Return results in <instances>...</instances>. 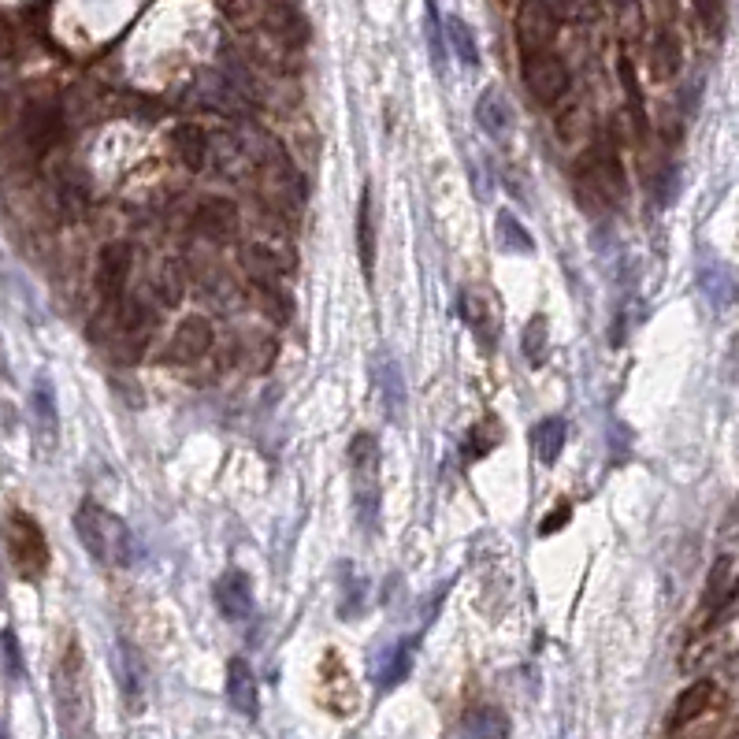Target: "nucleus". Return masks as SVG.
<instances>
[{
	"label": "nucleus",
	"instance_id": "f257e3e1",
	"mask_svg": "<svg viewBox=\"0 0 739 739\" xmlns=\"http://www.w3.org/2000/svg\"><path fill=\"white\" fill-rule=\"evenodd\" d=\"M75 528H78V535H82V546H86L101 565H112V569L130 565L134 543H130L127 524L119 517H112L108 509H101L97 502H82V509H78V517H75Z\"/></svg>",
	"mask_w": 739,
	"mask_h": 739
},
{
	"label": "nucleus",
	"instance_id": "f03ea898",
	"mask_svg": "<svg viewBox=\"0 0 739 739\" xmlns=\"http://www.w3.org/2000/svg\"><path fill=\"white\" fill-rule=\"evenodd\" d=\"M350 468H353V506L364 532H376L379 524V439L372 431L353 435L350 442Z\"/></svg>",
	"mask_w": 739,
	"mask_h": 739
},
{
	"label": "nucleus",
	"instance_id": "7ed1b4c3",
	"mask_svg": "<svg viewBox=\"0 0 739 739\" xmlns=\"http://www.w3.org/2000/svg\"><path fill=\"white\" fill-rule=\"evenodd\" d=\"M4 550H8V561L12 569L23 576V580H41L45 569H49V543H45V532L38 528V520L23 513V509H12L4 517Z\"/></svg>",
	"mask_w": 739,
	"mask_h": 739
},
{
	"label": "nucleus",
	"instance_id": "20e7f679",
	"mask_svg": "<svg viewBox=\"0 0 739 739\" xmlns=\"http://www.w3.org/2000/svg\"><path fill=\"white\" fill-rule=\"evenodd\" d=\"M736 580H739L736 561L728 558V554H721V558L710 565V576H706V587H702V598H699V613H695V621H691V636L710 632L717 624V617L732 606V598H736Z\"/></svg>",
	"mask_w": 739,
	"mask_h": 739
},
{
	"label": "nucleus",
	"instance_id": "39448f33",
	"mask_svg": "<svg viewBox=\"0 0 739 739\" xmlns=\"http://www.w3.org/2000/svg\"><path fill=\"white\" fill-rule=\"evenodd\" d=\"M130 268H134V249L130 242H108V246L97 253V268H93V286H97V298H101L104 309H119L123 305V294H127L130 283Z\"/></svg>",
	"mask_w": 739,
	"mask_h": 739
},
{
	"label": "nucleus",
	"instance_id": "423d86ee",
	"mask_svg": "<svg viewBox=\"0 0 739 739\" xmlns=\"http://www.w3.org/2000/svg\"><path fill=\"white\" fill-rule=\"evenodd\" d=\"M238 257L246 264V272L253 275V283H275L279 275H290L298 268V253L283 238H253L242 246Z\"/></svg>",
	"mask_w": 739,
	"mask_h": 739
},
{
	"label": "nucleus",
	"instance_id": "0eeeda50",
	"mask_svg": "<svg viewBox=\"0 0 739 739\" xmlns=\"http://www.w3.org/2000/svg\"><path fill=\"white\" fill-rule=\"evenodd\" d=\"M569 67H565V60H558V56H550V52H539V56H528L524 60V86H528V93H532L535 104H543V108H550V104H558L565 93H569Z\"/></svg>",
	"mask_w": 739,
	"mask_h": 739
},
{
	"label": "nucleus",
	"instance_id": "6e6552de",
	"mask_svg": "<svg viewBox=\"0 0 739 739\" xmlns=\"http://www.w3.org/2000/svg\"><path fill=\"white\" fill-rule=\"evenodd\" d=\"M212 342H216L212 320L201 316V312H190V316H182L179 327L171 331V342H168V350H164V357H168L171 364L201 361V357L212 350Z\"/></svg>",
	"mask_w": 739,
	"mask_h": 739
},
{
	"label": "nucleus",
	"instance_id": "1a4fd4ad",
	"mask_svg": "<svg viewBox=\"0 0 739 739\" xmlns=\"http://www.w3.org/2000/svg\"><path fill=\"white\" fill-rule=\"evenodd\" d=\"M576 175H584L598 194L610 201V208L621 205L624 194H628V179H624L621 156L613 153V149H595L591 156H584L580 168H576Z\"/></svg>",
	"mask_w": 739,
	"mask_h": 739
},
{
	"label": "nucleus",
	"instance_id": "9d476101",
	"mask_svg": "<svg viewBox=\"0 0 739 739\" xmlns=\"http://www.w3.org/2000/svg\"><path fill=\"white\" fill-rule=\"evenodd\" d=\"M717 706H721V688H717L714 680H695L688 691H680L669 725H673V732L695 728V725H702V721H710Z\"/></svg>",
	"mask_w": 739,
	"mask_h": 739
},
{
	"label": "nucleus",
	"instance_id": "9b49d317",
	"mask_svg": "<svg viewBox=\"0 0 739 739\" xmlns=\"http://www.w3.org/2000/svg\"><path fill=\"white\" fill-rule=\"evenodd\" d=\"M554 15L546 8L543 0H524L517 12V41H520V52H524V60L528 56H539V52L550 49V41H554Z\"/></svg>",
	"mask_w": 739,
	"mask_h": 739
},
{
	"label": "nucleus",
	"instance_id": "f8f14e48",
	"mask_svg": "<svg viewBox=\"0 0 739 739\" xmlns=\"http://www.w3.org/2000/svg\"><path fill=\"white\" fill-rule=\"evenodd\" d=\"M156 324H160V312L142 298H127L116 309V331L130 350H142L145 342L153 338Z\"/></svg>",
	"mask_w": 739,
	"mask_h": 739
},
{
	"label": "nucleus",
	"instance_id": "ddd939ff",
	"mask_svg": "<svg viewBox=\"0 0 739 739\" xmlns=\"http://www.w3.org/2000/svg\"><path fill=\"white\" fill-rule=\"evenodd\" d=\"M194 227L205 238H212V242H227L238 231V205H234L231 197H220V194L205 197L194 208Z\"/></svg>",
	"mask_w": 739,
	"mask_h": 739
},
{
	"label": "nucleus",
	"instance_id": "4468645a",
	"mask_svg": "<svg viewBox=\"0 0 739 739\" xmlns=\"http://www.w3.org/2000/svg\"><path fill=\"white\" fill-rule=\"evenodd\" d=\"M212 598L227 621H249V613H253V584L242 569L223 572L212 587Z\"/></svg>",
	"mask_w": 739,
	"mask_h": 739
},
{
	"label": "nucleus",
	"instance_id": "2eb2a0df",
	"mask_svg": "<svg viewBox=\"0 0 739 739\" xmlns=\"http://www.w3.org/2000/svg\"><path fill=\"white\" fill-rule=\"evenodd\" d=\"M64 134V119L56 108H30L23 116V142L30 156H45Z\"/></svg>",
	"mask_w": 739,
	"mask_h": 739
},
{
	"label": "nucleus",
	"instance_id": "dca6fc26",
	"mask_svg": "<svg viewBox=\"0 0 739 739\" xmlns=\"http://www.w3.org/2000/svg\"><path fill=\"white\" fill-rule=\"evenodd\" d=\"M171 153L186 171H205L208 160H212V149H208V134L197 123H179L171 130Z\"/></svg>",
	"mask_w": 739,
	"mask_h": 739
},
{
	"label": "nucleus",
	"instance_id": "f3484780",
	"mask_svg": "<svg viewBox=\"0 0 739 739\" xmlns=\"http://www.w3.org/2000/svg\"><path fill=\"white\" fill-rule=\"evenodd\" d=\"M476 123H480V130L487 134V138H494V142H506L509 127H513V112H509V104H506V97H502V90L487 86V90L480 93V101H476Z\"/></svg>",
	"mask_w": 739,
	"mask_h": 739
},
{
	"label": "nucleus",
	"instance_id": "a211bd4d",
	"mask_svg": "<svg viewBox=\"0 0 739 739\" xmlns=\"http://www.w3.org/2000/svg\"><path fill=\"white\" fill-rule=\"evenodd\" d=\"M461 312H465L468 327L476 331L483 346L491 350L494 338H498V305L491 301V294H480V290H468L461 298Z\"/></svg>",
	"mask_w": 739,
	"mask_h": 739
},
{
	"label": "nucleus",
	"instance_id": "6ab92c4d",
	"mask_svg": "<svg viewBox=\"0 0 739 739\" xmlns=\"http://www.w3.org/2000/svg\"><path fill=\"white\" fill-rule=\"evenodd\" d=\"M227 699L242 717H257V680H253V669L242 658H231V665H227Z\"/></svg>",
	"mask_w": 739,
	"mask_h": 739
},
{
	"label": "nucleus",
	"instance_id": "aec40b11",
	"mask_svg": "<svg viewBox=\"0 0 739 739\" xmlns=\"http://www.w3.org/2000/svg\"><path fill=\"white\" fill-rule=\"evenodd\" d=\"M357 257H361V272L372 279V268H376V208H372V186H364L361 205H357Z\"/></svg>",
	"mask_w": 739,
	"mask_h": 739
},
{
	"label": "nucleus",
	"instance_id": "412c9836",
	"mask_svg": "<svg viewBox=\"0 0 739 739\" xmlns=\"http://www.w3.org/2000/svg\"><path fill=\"white\" fill-rule=\"evenodd\" d=\"M565 439H569V428H565V420L561 416H546L532 428V454L535 461H543V465H554L565 450Z\"/></svg>",
	"mask_w": 739,
	"mask_h": 739
},
{
	"label": "nucleus",
	"instance_id": "4be33fe9",
	"mask_svg": "<svg viewBox=\"0 0 739 739\" xmlns=\"http://www.w3.org/2000/svg\"><path fill=\"white\" fill-rule=\"evenodd\" d=\"M442 30H446V45H450V52L461 60V67H480L476 34H472V26H468L461 15H446V19H442Z\"/></svg>",
	"mask_w": 739,
	"mask_h": 739
},
{
	"label": "nucleus",
	"instance_id": "5701e85b",
	"mask_svg": "<svg viewBox=\"0 0 739 739\" xmlns=\"http://www.w3.org/2000/svg\"><path fill=\"white\" fill-rule=\"evenodd\" d=\"M461 739H509V721L502 710L494 706H480L465 717L461 725Z\"/></svg>",
	"mask_w": 739,
	"mask_h": 739
},
{
	"label": "nucleus",
	"instance_id": "b1692460",
	"mask_svg": "<svg viewBox=\"0 0 739 739\" xmlns=\"http://www.w3.org/2000/svg\"><path fill=\"white\" fill-rule=\"evenodd\" d=\"M153 294L164 309L182 305V298H186V268H182L179 260L160 264V272H156V279H153Z\"/></svg>",
	"mask_w": 739,
	"mask_h": 739
},
{
	"label": "nucleus",
	"instance_id": "393cba45",
	"mask_svg": "<svg viewBox=\"0 0 739 739\" xmlns=\"http://www.w3.org/2000/svg\"><path fill=\"white\" fill-rule=\"evenodd\" d=\"M379 390H383L387 416L394 420V424H402V416H405V383H402V368H398V361H394V357H387V361H383V368H379Z\"/></svg>",
	"mask_w": 739,
	"mask_h": 739
},
{
	"label": "nucleus",
	"instance_id": "a878e982",
	"mask_svg": "<svg viewBox=\"0 0 739 739\" xmlns=\"http://www.w3.org/2000/svg\"><path fill=\"white\" fill-rule=\"evenodd\" d=\"M684 64V56H680V41H676L673 30H662L658 38H654V49H650V71L654 78H673Z\"/></svg>",
	"mask_w": 739,
	"mask_h": 739
},
{
	"label": "nucleus",
	"instance_id": "bb28decb",
	"mask_svg": "<svg viewBox=\"0 0 739 739\" xmlns=\"http://www.w3.org/2000/svg\"><path fill=\"white\" fill-rule=\"evenodd\" d=\"M424 34H428V52L431 64H435V75H446V30H442V15L435 8V0H424Z\"/></svg>",
	"mask_w": 739,
	"mask_h": 739
},
{
	"label": "nucleus",
	"instance_id": "cd10ccee",
	"mask_svg": "<svg viewBox=\"0 0 739 739\" xmlns=\"http://www.w3.org/2000/svg\"><path fill=\"white\" fill-rule=\"evenodd\" d=\"M119 680H123V691H127L130 706H142V691H145V669L138 662V654L130 647L119 650Z\"/></svg>",
	"mask_w": 739,
	"mask_h": 739
},
{
	"label": "nucleus",
	"instance_id": "c85d7f7f",
	"mask_svg": "<svg viewBox=\"0 0 739 739\" xmlns=\"http://www.w3.org/2000/svg\"><path fill=\"white\" fill-rule=\"evenodd\" d=\"M520 350L532 364H543L546 350H550V324H546V316H532L528 327H524V338H520Z\"/></svg>",
	"mask_w": 739,
	"mask_h": 739
},
{
	"label": "nucleus",
	"instance_id": "c756f323",
	"mask_svg": "<svg viewBox=\"0 0 739 739\" xmlns=\"http://www.w3.org/2000/svg\"><path fill=\"white\" fill-rule=\"evenodd\" d=\"M498 238H502V249H513V253H532V234L524 231V223L513 216V212H498Z\"/></svg>",
	"mask_w": 739,
	"mask_h": 739
},
{
	"label": "nucleus",
	"instance_id": "7c9ffc66",
	"mask_svg": "<svg viewBox=\"0 0 739 739\" xmlns=\"http://www.w3.org/2000/svg\"><path fill=\"white\" fill-rule=\"evenodd\" d=\"M498 442H502V428H498V420H494V416H487V420H480V424L472 428V435H468V454L472 457L491 454Z\"/></svg>",
	"mask_w": 739,
	"mask_h": 739
},
{
	"label": "nucleus",
	"instance_id": "2f4dec72",
	"mask_svg": "<svg viewBox=\"0 0 739 739\" xmlns=\"http://www.w3.org/2000/svg\"><path fill=\"white\" fill-rule=\"evenodd\" d=\"M253 298H257V309L268 312L275 324H283L286 316H290V305H286V298L275 290V283H253Z\"/></svg>",
	"mask_w": 739,
	"mask_h": 739
},
{
	"label": "nucleus",
	"instance_id": "473e14b6",
	"mask_svg": "<svg viewBox=\"0 0 739 739\" xmlns=\"http://www.w3.org/2000/svg\"><path fill=\"white\" fill-rule=\"evenodd\" d=\"M413 654H416V639H405L402 647L394 650V665H390L387 673H383V688H394V684H402L405 673L413 669Z\"/></svg>",
	"mask_w": 739,
	"mask_h": 739
},
{
	"label": "nucleus",
	"instance_id": "72a5a7b5",
	"mask_svg": "<svg viewBox=\"0 0 739 739\" xmlns=\"http://www.w3.org/2000/svg\"><path fill=\"white\" fill-rule=\"evenodd\" d=\"M702 286H706V294L714 298V305H732L736 301V283L728 279V272H702Z\"/></svg>",
	"mask_w": 739,
	"mask_h": 739
},
{
	"label": "nucleus",
	"instance_id": "f704fd0d",
	"mask_svg": "<svg viewBox=\"0 0 739 739\" xmlns=\"http://www.w3.org/2000/svg\"><path fill=\"white\" fill-rule=\"evenodd\" d=\"M695 12H699V23L706 34L721 30V0H695Z\"/></svg>",
	"mask_w": 739,
	"mask_h": 739
},
{
	"label": "nucleus",
	"instance_id": "c9c22d12",
	"mask_svg": "<svg viewBox=\"0 0 739 739\" xmlns=\"http://www.w3.org/2000/svg\"><path fill=\"white\" fill-rule=\"evenodd\" d=\"M4 650H8V669H12V676H19L23 673V665H19V647H15L12 632H4Z\"/></svg>",
	"mask_w": 739,
	"mask_h": 739
},
{
	"label": "nucleus",
	"instance_id": "e433bc0d",
	"mask_svg": "<svg viewBox=\"0 0 739 739\" xmlns=\"http://www.w3.org/2000/svg\"><path fill=\"white\" fill-rule=\"evenodd\" d=\"M569 517H572V509H569V506H558V513H554V517H546V520H543V528H539V532H543V535L558 532V528H561V524H565V520H569Z\"/></svg>",
	"mask_w": 739,
	"mask_h": 739
},
{
	"label": "nucleus",
	"instance_id": "4c0bfd02",
	"mask_svg": "<svg viewBox=\"0 0 739 739\" xmlns=\"http://www.w3.org/2000/svg\"><path fill=\"white\" fill-rule=\"evenodd\" d=\"M736 598H739V580H736Z\"/></svg>",
	"mask_w": 739,
	"mask_h": 739
}]
</instances>
